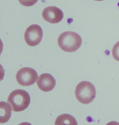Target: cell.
I'll list each match as a JSON object with an SVG mask.
<instances>
[{"label": "cell", "mask_w": 119, "mask_h": 125, "mask_svg": "<svg viewBox=\"0 0 119 125\" xmlns=\"http://www.w3.org/2000/svg\"><path fill=\"white\" fill-rule=\"evenodd\" d=\"M95 1H103V0H95Z\"/></svg>", "instance_id": "2e32d148"}, {"label": "cell", "mask_w": 119, "mask_h": 125, "mask_svg": "<svg viewBox=\"0 0 119 125\" xmlns=\"http://www.w3.org/2000/svg\"><path fill=\"white\" fill-rule=\"evenodd\" d=\"M42 15L44 20L52 24L60 23L64 18V13L62 10L54 6L46 7L43 10Z\"/></svg>", "instance_id": "8992f818"}, {"label": "cell", "mask_w": 119, "mask_h": 125, "mask_svg": "<svg viewBox=\"0 0 119 125\" xmlns=\"http://www.w3.org/2000/svg\"><path fill=\"white\" fill-rule=\"evenodd\" d=\"M16 80L22 86L32 85L38 80V73L34 69L23 68L17 73Z\"/></svg>", "instance_id": "277c9868"}, {"label": "cell", "mask_w": 119, "mask_h": 125, "mask_svg": "<svg viewBox=\"0 0 119 125\" xmlns=\"http://www.w3.org/2000/svg\"><path fill=\"white\" fill-rule=\"evenodd\" d=\"M38 0H19V2L22 5L25 7H30L34 5Z\"/></svg>", "instance_id": "8fae6325"}, {"label": "cell", "mask_w": 119, "mask_h": 125, "mask_svg": "<svg viewBox=\"0 0 119 125\" xmlns=\"http://www.w3.org/2000/svg\"><path fill=\"white\" fill-rule=\"evenodd\" d=\"M112 54L114 59L119 62V41L115 44L112 50Z\"/></svg>", "instance_id": "30bf717a"}, {"label": "cell", "mask_w": 119, "mask_h": 125, "mask_svg": "<svg viewBox=\"0 0 119 125\" xmlns=\"http://www.w3.org/2000/svg\"><path fill=\"white\" fill-rule=\"evenodd\" d=\"M7 102L15 112L23 111L25 110L30 103L29 94L23 89H16L10 93Z\"/></svg>", "instance_id": "7a4b0ae2"}, {"label": "cell", "mask_w": 119, "mask_h": 125, "mask_svg": "<svg viewBox=\"0 0 119 125\" xmlns=\"http://www.w3.org/2000/svg\"><path fill=\"white\" fill-rule=\"evenodd\" d=\"M58 44L64 52H73L81 47L82 39L76 32L66 31L60 35L58 39Z\"/></svg>", "instance_id": "6da1fadb"}, {"label": "cell", "mask_w": 119, "mask_h": 125, "mask_svg": "<svg viewBox=\"0 0 119 125\" xmlns=\"http://www.w3.org/2000/svg\"><path fill=\"white\" fill-rule=\"evenodd\" d=\"M55 125H78L76 118L69 114H62L56 119Z\"/></svg>", "instance_id": "9c48e42d"}, {"label": "cell", "mask_w": 119, "mask_h": 125, "mask_svg": "<svg viewBox=\"0 0 119 125\" xmlns=\"http://www.w3.org/2000/svg\"><path fill=\"white\" fill-rule=\"evenodd\" d=\"M43 36L42 28L38 25H32L27 29L25 32V40L28 45L35 46L39 45Z\"/></svg>", "instance_id": "5b68a950"}, {"label": "cell", "mask_w": 119, "mask_h": 125, "mask_svg": "<svg viewBox=\"0 0 119 125\" xmlns=\"http://www.w3.org/2000/svg\"><path fill=\"white\" fill-rule=\"evenodd\" d=\"M75 95L79 102L87 105L95 99L96 97V89L91 82L83 81L77 85Z\"/></svg>", "instance_id": "3957f363"}, {"label": "cell", "mask_w": 119, "mask_h": 125, "mask_svg": "<svg viewBox=\"0 0 119 125\" xmlns=\"http://www.w3.org/2000/svg\"><path fill=\"white\" fill-rule=\"evenodd\" d=\"M3 44L2 41L0 39V55L1 54V52H3Z\"/></svg>", "instance_id": "4fadbf2b"}, {"label": "cell", "mask_w": 119, "mask_h": 125, "mask_svg": "<svg viewBox=\"0 0 119 125\" xmlns=\"http://www.w3.org/2000/svg\"><path fill=\"white\" fill-rule=\"evenodd\" d=\"M19 125H32L29 123H27V122H24V123H21V124H19Z\"/></svg>", "instance_id": "9a60e30c"}, {"label": "cell", "mask_w": 119, "mask_h": 125, "mask_svg": "<svg viewBox=\"0 0 119 125\" xmlns=\"http://www.w3.org/2000/svg\"><path fill=\"white\" fill-rule=\"evenodd\" d=\"M5 75V70L3 66L0 64V81H1L3 79Z\"/></svg>", "instance_id": "7c38bea8"}, {"label": "cell", "mask_w": 119, "mask_h": 125, "mask_svg": "<svg viewBox=\"0 0 119 125\" xmlns=\"http://www.w3.org/2000/svg\"><path fill=\"white\" fill-rule=\"evenodd\" d=\"M37 83L40 90L48 92L54 89L56 85V80L50 74L42 73L38 77Z\"/></svg>", "instance_id": "52a82bcc"}, {"label": "cell", "mask_w": 119, "mask_h": 125, "mask_svg": "<svg viewBox=\"0 0 119 125\" xmlns=\"http://www.w3.org/2000/svg\"><path fill=\"white\" fill-rule=\"evenodd\" d=\"M106 125H119V123H117L116 121H111L110 123H107Z\"/></svg>", "instance_id": "5bb4252c"}, {"label": "cell", "mask_w": 119, "mask_h": 125, "mask_svg": "<svg viewBox=\"0 0 119 125\" xmlns=\"http://www.w3.org/2000/svg\"><path fill=\"white\" fill-rule=\"evenodd\" d=\"M11 107L7 103L0 101V123H5L11 116Z\"/></svg>", "instance_id": "ba28073f"}]
</instances>
